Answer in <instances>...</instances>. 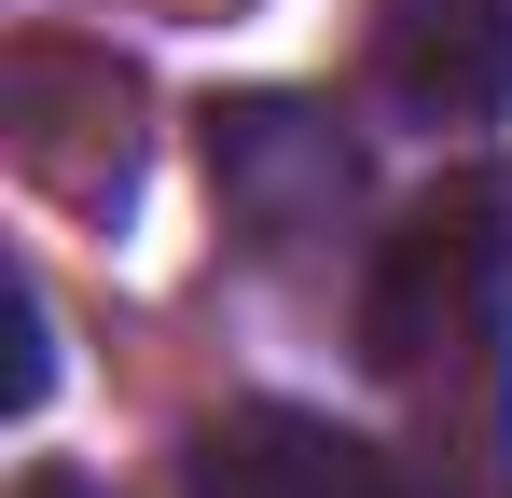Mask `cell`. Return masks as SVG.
Returning <instances> with one entry per match:
<instances>
[{"label": "cell", "mask_w": 512, "mask_h": 498, "mask_svg": "<svg viewBox=\"0 0 512 498\" xmlns=\"http://www.w3.org/2000/svg\"><path fill=\"white\" fill-rule=\"evenodd\" d=\"M499 277H512V180H443L388 236L360 291V360L416 402L429 498H512V402H499Z\"/></svg>", "instance_id": "obj_1"}, {"label": "cell", "mask_w": 512, "mask_h": 498, "mask_svg": "<svg viewBox=\"0 0 512 498\" xmlns=\"http://www.w3.org/2000/svg\"><path fill=\"white\" fill-rule=\"evenodd\" d=\"M208 194H222V222L263 263H291V249H319L360 208V166H346V139L305 97H222L208 111Z\"/></svg>", "instance_id": "obj_2"}, {"label": "cell", "mask_w": 512, "mask_h": 498, "mask_svg": "<svg viewBox=\"0 0 512 498\" xmlns=\"http://www.w3.org/2000/svg\"><path fill=\"white\" fill-rule=\"evenodd\" d=\"M14 166H28L42 194L125 222V194H139L125 70H111V56H56V42H28V56H14Z\"/></svg>", "instance_id": "obj_3"}, {"label": "cell", "mask_w": 512, "mask_h": 498, "mask_svg": "<svg viewBox=\"0 0 512 498\" xmlns=\"http://www.w3.org/2000/svg\"><path fill=\"white\" fill-rule=\"evenodd\" d=\"M180 485H194V498H429L402 457H374L360 429H333V415H305V402H236V415H208Z\"/></svg>", "instance_id": "obj_4"}, {"label": "cell", "mask_w": 512, "mask_h": 498, "mask_svg": "<svg viewBox=\"0 0 512 498\" xmlns=\"http://www.w3.org/2000/svg\"><path fill=\"white\" fill-rule=\"evenodd\" d=\"M374 83H388L416 125H485V111H512V0H388Z\"/></svg>", "instance_id": "obj_5"}, {"label": "cell", "mask_w": 512, "mask_h": 498, "mask_svg": "<svg viewBox=\"0 0 512 498\" xmlns=\"http://www.w3.org/2000/svg\"><path fill=\"white\" fill-rule=\"evenodd\" d=\"M56 388V346H42V291L14 277V402H42Z\"/></svg>", "instance_id": "obj_6"}, {"label": "cell", "mask_w": 512, "mask_h": 498, "mask_svg": "<svg viewBox=\"0 0 512 498\" xmlns=\"http://www.w3.org/2000/svg\"><path fill=\"white\" fill-rule=\"evenodd\" d=\"M14 498H97V485H84V471H28Z\"/></svg>", "instance_id": "obj_7"}]
</instances>
